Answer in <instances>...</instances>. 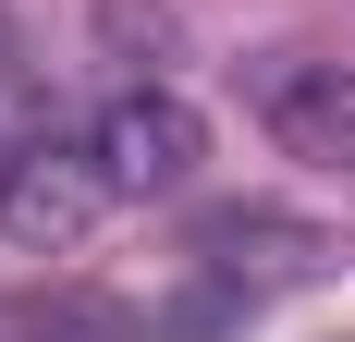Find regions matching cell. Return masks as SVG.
Wrapping results in <instances>:
<instances>
[{"label":"cell","instance_id":"cell-1","mask_svg":"<svg viewBox=\"0 0 355 342\" xmlns=\"http://www.w3.org/2000/svg\"><path fill=\"white\" fill-rule=\"evenodd\" d=\"M110 208H123V183H110V159L86 135H25L0 159V233H12V257H86Z\"/></svg>","mask_w":355,"mask_h":342},{"label":"cell","instance_id":"cell-2","mask_svg":"<svg viewBox=\"0 0 355 342\" xmlns=\"http://www.w3.org/2000/svg\"><path fill=\"white\" fill-rule=\"evenodd\" d=\"M245 110L270 123V147L331 183H355V62H319V49H270L245 62Z\"/></svg>","mask_w":355,"mask_h":342},{"label":"cell","instance_id":"cell-3","mask_svg":"<svg viewBox=\"0 0 355 342\" xmlns=\"http://www.w3.org/2000/svg\"><path fill=\"white\" fill-rule=\"evenodd\" d=\"M86 147L110 159V183H123V196H184V183H196V159H209V110L184 98V86H123V98L86 123Z\"/></svg>","mask_w":355,"mask_h":342},{"label":"cell","instance_id":"cell-4","mask_svg":"<svg viewBox=\"0 0 355 342\" xmlns=\"http://www.w3.org/2000/svg\"><path fill=\"white\" fill-rule=\"evenodd\" d=\"M196 269L245 281V294L319 281V269H331V233H319V220H282V208H209V220H196Z\"/></svg>","mask_w":355,"mask_h":342},{"label":"cell","instance_id":"cell-5","mask_svg":"<svg viewBox=\"0 0 355 342\" xmlns=\"http://www.w3.org/2000/svg\"><path fill=\"white\" fill-rule=\"evenodd\" d=\"M86 25H98V62H123V86H172V62H184L172 0H98Z\"/></svg>","mask_w":355,"mask_h":342},{"label":"cell","instance_id":"cell-6","mask_svg":"<svg viewBox=\"0 0 355 342\" xmlns=\"http://www.w3.org/2000/svg\"><path fill=\"white\" fill-rule=\"evenodd\" d=\"M0 86H25V25L0 12Z\"/></svg>","mask_w":355,"mask_h":342},{"label":"cell","instance_id":"cell-7","mask_svg":"<svg viewBox=\"0 0 355 342\" xmlns=\"http://www.w3.org/2000/svg\"><path fill=\"white\" fill-rule=\"evenodd\" d=\"M0 159H12V147H0Z\"/></svg>","mask_w":355,"mask_h":342}]
</instances>
